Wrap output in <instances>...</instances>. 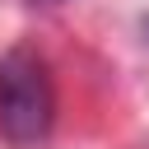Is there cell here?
Instances as JSON below:
<instances>
[{"label":"cell","instance_id":"obj_1","mask_svg":"<svg viewBox=\"0 0 149 149\" xmlns=\"http://www.w3.org/2000/svg\"><path fill=\"white\" fill-rule=\"evenodd\" d=\"M56 88L47 61L33 47H9L0 56V135L19 149H33L51 135Z\"/></svg>","mask_w":149,"mask_h":149}]
</instances>
